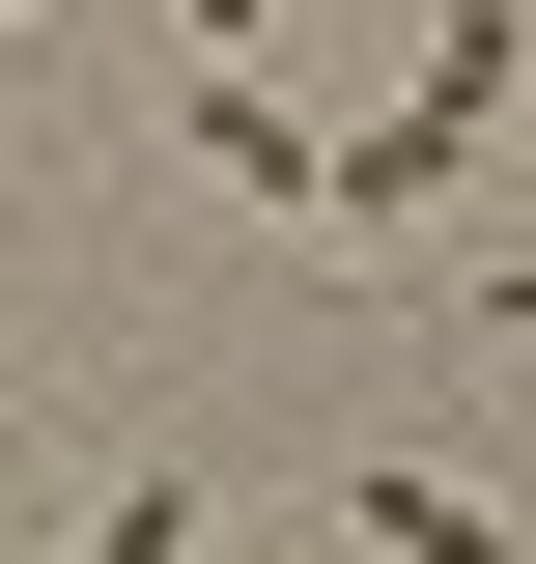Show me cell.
<instances>
[{"label": "cell", "instance_id": "obj_3", "mask_svg": "<svg viewBox=\"0 0 536 564\" xmlns=\"http://www.w3.org/2000/svg\"><path fill=\"white\" fill-rule=\"evenodd\" d=\"M85 564H199V480L141 452V480H114V536H85Z\"/></svg>", "mask_w": 536, "mask_h": 564}, {"label": "cell", "instance_id": "obj_1", "mask_svg": "<svg viewBox=\"0 0 536 564\" xmlns=\"http://www.w3.org/2000/svg\"><path fill=\"white\" fill-rule=\"evenodd\" d=\"M339 536H367V564H508V508H480V480H396V452H339Z\"/></svg>", "mask_w": 536, "mask_h": 564}, {"label": "cell", "instance_id": "obj_4", "mask_svg": "<svg viewBox=\"0 0 536 564\" xmlns=\"http://www.w3.org/2000/svg\"><path fill=\"white\" fill-rule=\"evenodd\" d=\"M170 29H199V57H255V0H170Z\"/></svg>", "mask_w": 536, "mask_h": 564}, {"label": "cell", "instance_id": "obj_2", "mask_svg": "<svg viewBox=\"0 0 536 564\" xmlns=\"http://www.w3.org/2000/svg\"><path fill=\"white\" fill-rule=\"evenodd\" d=\"M199 141H226V198H282V226H311V113H282L255 57H199Z\"/></svg>", "mask_w": 536, "mask_h": 564}]
</instances>
